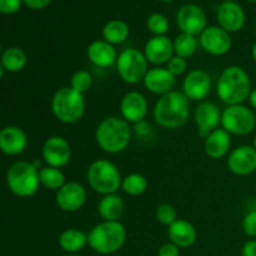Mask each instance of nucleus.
Segmentation results:
<instances>
[{"instance_id": "9", "label": "nucleus", "mask_w": 256, "mask_h": 256, "mask_svg": "<svg viewBox=\"0 0 256 256\" xmlns=\"http://www.w3.org/2000/svg\"><path fill=\"white\" fill-rule=\"evenodd\" d=\"M222 126L230 135L245 136L256 128V115L252 108L244 104L229 105L222 112Z\"/></svg>"}, {"instance_id": "36", "label": "nucleus", "mask_w": 256, "mask_h": 256, "mask_svg": "<svg viewBox=\"0 0 256 256\" xmlns=\"http://www.w3.org/2000/svg\"><path fill=\"white\" fill-rule=\"evenodd\" d=\"M242 232L248 235L249 238L254 239L256 238V209L250 210L245 214L244 219H242Z\"/></svg>"}, {"instance_id": "2", "label": "nucleus", "mask_w": 256, "mask_h": 256, "mask_svg": "<svg viewBox=\"0 0 256 256\" xmlns=\"http://www.w3.org/2000/svg\"><path fill=\"white\" fill-rule=\"evenodd\" d=\"M152 115L155 122L162 128L178 129L189 119L190 100L182 92L172 90L158 99Z\"/></svg>"}, {"instance_id": "51", "label": "nucleus", "mask_w": 256, "mask_h": 256, "mask_svg": "<svg viewBox=\"0 0 256 256\" xmlns=\"http://www.w3.org/2000/svg\"><path fill=\"white\" fill-rule=\"evenodd\" d=\"M0 50H2V45H0Z\"/></svg>"}, {"instance_id": "25", "label": "nucleus", "mask_w": 256, "mask_h": 256, "mask_svg": "<svg viewBox=\"0 0 256 256\" xmlns=\"http://www.w3.org/2000/svg\"><path fill=\"white\" fill-rule=\"evenodd\" d=\"M124 210V200L118 192L104 195L98 204V212L104 222H119Z\"/></svg>"}, {"instance_id": "47", "label": "nucleus", "mask_w": 256, "mask_h": 256, "mask_svg": "<svg viewBox=\"0 0 256 256\" xmlns=\"http://www.w3.org/2000/svg\"><path fill=\"white\" fill-rule=\"evenodd\" d=\"M66 256H80V255H78V254H68Z\"/></svg>"}, {"instance_id": "29", "label": "nucleus", "mask_w": 256, "mask_h": 256, "mask_svg": "<svg viewBox=\"0 0 256 256\" xmlns=\"http://www.w3.org/2000/svg\"><path fill=\"white\" fill-rule=\"evenodd\" d=\"M26 54L19 48H9L2 55V64L5 70L10 72H18L26 65Z\"/></svg>"}, {"instance_id": "1", "label": "nucleus", "mask_w": 256, "mask_h": 256, "mask_svg": "<svg viewBox=\"0 0 256 256\" xmlns=\"http://www.w3.org/2000/svg\"><path fill=\"white\" fill-rule=\"evenodd\" d=\"M252 80L244 68L230 65L220 74L216 84V94L226 106L244 104L252 92Z\"/></svg>"}, {"instance_id": "23", "label": "nucleus", "mask_w": 256, "mask_h": 256, "mask_svg": "<svg viewBox=\"0 0 256 256\" xmlns=\"http://www.w3.org/2000/svg\"><path fill=\"white\" fill-rule=\"evenodd\" d=\"M28 145L24 130L18 126H6L0 130V150L8 155L22 154Z\"/></svg>"}, {"instance_id": "8", "label": "nucleus", "mask_w": 256, "mask_h": 256, "mask_svg": "<svg viewBox=\"0 0 256 256\" xmlns=\"http://www.w3.org/2000/svg\"><path fill=\"white\" fill-rule=\"evenodd\" d=\"M148 60L144 52L135 48H128L119 52L116 60L118 74L126 84L135 85L144 80L148 70Z\"/></svg>"}, {"instance_id": "4", "label": "nucleus", "mask_w": 256, "mask_h": 256, "mask_svg": "<svg viewBox=\"0 0 256 256\" xmlns=\"http://www.w3.org/2000/svg\"><path fill=\"white\" fill-rule=\"evenodd\" d=\"M128 232L120 222H104L95 225L88 234V245L100 255L119 252L126 242Z\"/></svg>"}, {"instance_id": "41", "label": "nucleus", "mask_w": 256, "mask_h": 256, "mask_svg": "<svg viewBox=\"0 0 256 256\" xmlns=\"http://www.w3.org/2000/svg\"><path fill=\"white\" fill-rule=\"evenodd\" d=\"M135 125H136L135 130H136V132L140 135V136H146V135L150 132V125L146 124L145 120H142V122H138V124Z\"/></svg>"}, {"instance_id": "33", "label": "nucleus", "mask_w": 256, "mask_h": 256, "mask_svg": "<svg viewBox=\"0 0 256 256\" xmlns=\"http://www.w3.org/2000/svg\"><path fill=\"white\" fill-rule=\"evenodd\" d=\"M146 26L150 32L154 34V36H160V35H165L169 32V20L164 14L160 12H154L148 18Z\"/></svg>"}, {"instance_id": "13", "label": "nucleus", "mask_w": 256, "mask_h": 256, "mask_svg": "<svg viewBox=\"0 0 256 256\" xmlns=\"http://www.w3.org/2000/svg\"><path fill=\"white\" fill-rule=\"evenodd\" d=\"M88 199L86 189L76 182H65L55 194V202L62 212H75L82 209Z\"/></svg>"}, {"instance_id": "31", "label": "nucleus", "mask_w": 256, "mask_h": 256, "mask_svg": "<svg viewBox=\"0 0 256 256\" xmlns=\"http://www.w3.org/2000/svg\"><path fill=\"white\" fill-rule=\"evenodd\" d=\"M122 192H126L130 196H139L142 195L148 189L146 178L139 172H132L122 178Z\"/></svg>"}, {"instance_id": "42", "label": "nucleus", "mask_w": 256, "mask_h": 256, "mask_svg": "<svg viewBox=\"0 0 256 256\" xmlns=\"http://www.w3.org/2000/svg\"><path fill=\"white\" fill-rule=\"evenodd\" d=\"M249 104L250 106H252V110H256V88L255 89L252 90V92H250L249 95Z\"/></svg>"}, {"instance_id": "35", "label": "nucleus", "mask_w": 256, "mask_h": 256, "mask_svg": "<svg viewBox=\"0 0 256 256\" xmlns=\"http://www.w3.org/2000/svg\"><path fill=\"white\" fill-rule=\"evenodd\" d=\"M166 69L174 75L175 78L179 76V75H182L188 69V60L184 59V58H180L178 55H174L172 59L168 62Z\"/></svg>"}, {"instance_id": "10", "label": "nucleus", "mask_w": 256, "mask_h": 256, "mask_svg": "<svg viewBox=\"0 0 256 256\" xmlns=\"http://www.w3.org/2000/svg\"><path fill=\"white\" fill-rule=\"evenodd\" d=\"M200 46L208 54L214 56H222L228 54L232 49V35L225 32L219 25L206 26L204 32L200 34L199 39Z\"/></svg>"}, {"instance_id": "6", "label": "nucleus", "mask_w": 256, "mask_h": 256, "mask_svg": "<svg viewBox=\"0 0 256 256\" xmlns=\"http://www.w3.org/2000/svg\"><path fill=\"white\" fill-rule=\"evenodd\" d=\"M89 186L100 195L115 194L122 189V178L119 169L112 162L98 159L90 164L86 174Z\"/></svg>"}, {"instance_id": "32", "label": "nucleus", "mask_w": 256, "mask_h": 256, "mask_svg": "<svg viewBox=\"0 0 256 256\" xmlns=\"http://www.w3.org/2000/svg\"><path fill=\"white\" fill-rule=\"evenodd\" d=\"M92 82H94L92 75L88 70H78L70 79V88L84 95L85 92L92 89Z\"/></svg>"}, {"instance_id": "21", "label": "nucleus", "mask_w": 256, "mask_h": 256, "mask_svg": "<svg viewBox=\"0 0 256 256\" xmlns=\"http://www.w3.org/2000/svg\"><path fill=\"white\" fill-rule=\"evenodd\" d=\"M86 55L89 62L98 68H110L116 64L118 52L114 45L104 39L95 40L88 46Z\"/></svg>"}, {"instance_id": "7", "label": "nucleus", "mask_w": 256, "mask_h": 256, "mask_svg": "<svg viewBox=\"0 0 256 256\" xmlns=\"http://www.w3.org/2000/svg\"><path fill=\"white\" fill-rule=\"evenodd\" d=\"M6 182L10 192L16 196H32L40 186L39 170L32 162H18L8 170Z\"/></svg>"}, {"instance_id": "22", "label": "nucleus", "mask_w": 256, "mask_h": 256, "mask_svg": "<svg viewBox=\"0 0 256 256\" xmlns=\"http://www.w3.org/2000/svg\"><path fill=\"white\" fill-rule=\"evenodd\" d=\"M232 148V135L222 129H215L204 140V152L212 159H222L226 156Z\"/></svg>"}, {"instance_id": "50", "label": "nucleus", "mask_w": 256, "mask_h": 256, "mask_svg": "<svg viewBox=\"0 0 256 256\" xmlns=\"http://www.w3.org/2000/svg\"><path fill=\"white\" fill-rule=\"evenodd\" d=\"M255 35H256V26H255Z\"/></svg>"}, {"instance_id": "44", "label": "nucleus", "mask_w": 256, "mask_h": 256, "mask_svg": "<svg viewBox=\"0 0 256 256\" xmlns=\"http://www.w3.org/2000/svg\"><path fill=\"white\" fill-rule=\"evenodd\" d=\"M4 72H5V68L2 66V62H0V79H2V78L4 76Z\"/></svg>"}, {"instance_id": "19", "label": "nucleus", "mask_w": 256, "mask_h": 256, "mask_svg": "<svg viewBox=\"0 0 256 256\" xmlns=\"http://www.w3.org/2000/svg\"><path fill=\"white\" fill-rule=\"evenodd\" d=\"M216 18L219 26L229 34L242 30L246 19L244 9L235 2H222L218 8Z\"/></svg>"}, {"instance_id": "3", "label": "nucleus", "mask_w": 256, "mask_h": 256, "mask_svg": "<svg viewBox=\"0 0 256 256\" xmlns=\"http://www.w3.org/2000/svg\"><path fill=\"white\" fill-rule=\"evenodd\" d=\"M132 140L129 122L122 118L108 116L99 122L95 130V142L98 146L108 154H119L124 152Z\"/></svg>"}, {"instance_id": "38", "label": "nucleus", "mask_w": 256, "mask_h": 256, "mask_svg": "<svg viewBox=\"0 0 256 256\" xmlns=\"http://www.w3.org/2000/svg\"><path fill=\"white\" fill-rule=\"evenodd\" d=\"M158 256H180V248L170 242H165L159 248Z\"/></svg>"}, {"instance_id": "11", "label": "nucleus", "mask_w": 256, "mask_h": 256, "mask_svg": "<svg viewBox=\"0 0 256 256\" xmlns=\"http://www.w3.org/2000/svg\"><path fill=\"white\" fill-rule=\"evenodd\" d=\"M42 155L46 165L62 169L66 166L72 159V146L65 138L54 135L45 140Z\"/></svg>"}, {"instance_id": "15", "label": "nucleus", "mask_w": 256, "mask_h": 256, "mask_svg": "<svg viewBox=\"0 0 256 256\" xmlns=\"http://www.w3.org/2000/svg\"><path fill=\"white\" fill-rule=\"evenodd\" d=\"M228 168L238 176H248L256 172V150L252 145L235 148L228 156Z\"/></svg>"}, {"instance_id": "34", "label": "nucleus", "mask_w": 256, "mask_h": 256, "mask_svg": "<svg viewBox=\"0 0 256 256\" xmlns=\"http://www.w3.org/2000/svg\"><path fill=\"white\" fill-rule=\"evenodd\" d=\"M155 218L162 225L169 228L170 225L174 224L179 218L175 208L170 204H162L155 210Z\"/></svg>"}, {"instance_id": "24", "label": "nucleus", "mask_w": 256, "mask_h": 256, "mask_svg": "<svg viewBox=\"0 0 256 256\" xmlns=\"http://www.w3.org/2000/svg\"><path fill=\"white\" fill-rule=\"evenodd\" d=\"M168 235H169L170 242L180 249L192 246L198 238V232L194 225L184 219H178L174 224L170 225L168 228Z\"/></svg>"}, {"instance_id": "5", "label": "nucleus", "mask_w": 256, "mask_h": 256, "mask_svg": "<svg viewBox=\"0 0 256 256\" xmlns=\"http://www.w3.org/2000/svg\"><path fill=\"white\" fill-rule=\"evenodd\" d=\"M50 105L54 116L64 124H75L80 122L85 114L84 95L75 92L70 86L56 90L52 95Z\"/></svg>"}, {"instance_id": "18", "label": "nucleus", "mask_w": 256, "mask_h": 256, "mask_svg": "<svg viewBox=\"0 0 256 256\" xmlns=\"http://www.w3.org/2000/svg\"><path fill=\"white\" fill-rule=\"evenodd\" d=\"M142 52L149 64L162 66L174 56V42L166 35L152 36L145 42Z\"/></svg>"}, {"instance_id": "43", "label": "nucleus", "mask_w": 256, "mask_h": 256, "mask_svg": "<svg viewBox=\"0 0 256 256\" xmlns=\"http://www.w3.org/2000/svg\"><path fill=\"white\" fill-rule=\"evenodd\" d=\"M252 60H254V62L256 64V42L254 45H252Z\"/></svg>"}, {"instance_id": "40", "label": "nucleus", "mask_w": 256, "mask_h": 256, "mask_svg": "<svg viewBox=\"0 0 256 256\" xmlns=\"http://www.w3.org/2000/svg\"><path fill=\"white\" fill-rule=\"evenodd\" d=\"M24 4L26 6H29L30 9H34V10H39V9H44L45 6L50 4L52 0H22Z\"/></svg>"}, {"instance_id": "14", "label": "nucleus", "mask_w": 256, "mask_h": 256, "mask_svg": "<svg viewBox=\"0 0 256 256\" xmlns=\"http://www.w3.org/2000/svg\"><path fill=\"white\" fill-rule=\"evenodd\" d=\"M176 25L182 32L196 36L206 28V15L199 5L186 4L178 12Z\"/></svg>"}, {"instance_id": "45", "label": "nucleus", "mask_w": 256, "mask_h": 256, "mask_svg": "<svg viewBox=\"0 0 256 256\" xmlns=\"http://www.w3.org/2000/svg\"><path fill=\"white\" fill-rule=\"evenodd\" d=\"M252 146H254V149L256 150V134H255L254 139H252Z\"/></svg>"}, {"instance_id": "28", "label": "nucleus", "mask_w": 256, "mask_h": 256, "mask_svg": "<svg viewBox=\"0 0 256 256\" xmlns=\"http://www.w3.org/2000/svg\"><path fill=\"white\" fill-rule=\"evenodd\" d=\"M39 180L40 185H42V186L49 190H54V192H58L66 182L62 170L59 169V168L49 166V165L40 168Z\"/></svg>"}, {"instance_id": "48", "label": "nucleus", "mask_w": 256, "mask_h": 256, "mask_svg": "<svg viewBox=\"0 0 256 256\" xmlns=\"http://www.w3.org/2000/svg\"><path fill=\"white\" fill-rule=\"evenodd\" d=\"M222 2H235V0H222Z\"/></svg>"}, {"instance_id": "16", "label": "nucleus", "mask_w": 256, "mask_h": 256, "mask_svg": "<svg viewBox=\"0 0 256 256\" xmlns=\"http://www.w3.org/2000/svg\"><path fill=\"white\" fill-rule=\"evenodd\" d=\"M222 112L219 106L212 102H202L194 112V122L198 128V134L202 138L208 135L222 124Z\"/></svg>"}, {"instance_id": "49", "label": "nucleus", "mask_w": 256, "mask_h": 256, "mask_svg": "<svg viewBox=\"0 0 256 256\" xmlns=\"http://www.w3.org/2000/svg\"><path fill=\"white\" fill-rule=\"evenodd\" d=\"M248 2H256V0H248Z\"/></svg>"}, {"instance_id": "26", "label": "nucleus", "mask_w": 256, "mask_h": 256, "mask_svg": "<svg viewBox=\"0 0 256 256\" xmlns=\"http://www.w3.org/2000/svg\"><path fill=\"white\" fill-rule=\"evenodd\" d=\"M58 242L65 252L78 254L88 245V234L78 228H69L60 234Z\"/></svg>"}, {"instance_id": "39", "label": "nucleus", "mask_w": 256, "mask_h": 256, "mask_svg": "<svg viewBox=\"0 0 256 256\" xmlns=\"http://www.w3.org/2000/svg\"><path fill=\"white\" fill-rule=\"evenodd\" d=\"M242 256H256V239L248 240L242 249Z\"/></svg>"}, {"instance_id": "37", "label": "nucleus", "mask_w": 256, "mask_h": 256, "mask_svg": "<svg viewBox=\"0 0 256 256\" xmlns=\"http://www.w3.org/2000/svg\"><path fill=\"white\" fill-rule=\"evenodd\" d=\"M22 0H0V12L14 14L20 9Z\"/></svg>"}, {"instance_id": "17", "label": "nucleus", "mask_w": 256, "mask_h": 256, "mask_svg": "<svg viewBox=\"0 0 256 256\" xmlns=\"http://www.w3.org/2000/svg\"><path fill=\"white\" fill-rule=\"evenodd\" d=\"M148 110H149V104L146 98L136 90L126 92L120 102L122 118L128 122L138 124L142 122L146 118Z\"/></svg>"}, {"instance_id": "27", "label": "nucleus", "mask_w": 256, "mask_h": 256, "mask_svg": "<svg viewBox=\"0 0 256 256\" xmlns=\"http://www.w3.org/2000/svg\"><path fill=\"white\" fill-rule=\"evenodd\" d=\"M129 25L119 19L110 20L102 28V39L114 46L118 44H122L129 38Z\"/></svg>"}, {"instance_id": "46", "label": "nucleus", "mask_w": 256, "mask_h": 256, "mask_svg": "<svg viewBox=\"0 0 256 256\" xmlns=\"http://www.w3.org/2000/svg\"><path fill=\"white\" fill-rule=\"evenodd\" d=\"M159 2H172V0H159Z\"/></svg>"}, {"instance_id": "12", "label": "nucleus", "mask_w": 256, "mask_h": 256, "mask_svg": "<svg viewBox=\"0 0 256 256\" xmlns=\"http://www.w3.org/2000/svg\"><path fill=\"white\" fill-rule=\"evenodd\" d=\"M212 92V76L202 69H194L182 82V92L190 102H204Z\"/></svg>"}, {"instance_id": "20", "label": "nucleus", "mask_w": 256, "mask_h": 256, "mask_svg": "<svg viewBox=\"0 0 256 256\" xmlns=\"http://www.w3.org/2000/svg\"><path fill=\"white\" fill-rule=\"evenodd\" d=\"M175 82H176V78L166 69V66L152 68V69L148 70L146 75L142 80L144 86L152 94L160 95V96L172 92Z\"/></svg>"}, {"instance_id": "30", "label": "nucleus", "mask_w": 256, "mask_h": 256, "mask_svg": "<svg viewBox=\"0 0 256 256\" xmlns=\"http://www.w3.org/2000/svg\"><path fill=\"white\" fill-rule=\"evenodd\" d=\"M172 42H174V55L184 58V59H189L190 56H192L196 52L198 45H199L194 35L185 34V32L178 35Z\"/></svg>"}]
</instances>
